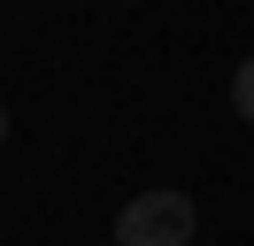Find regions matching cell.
Returning a JSON list of instances; mask_svg holds the SVG:
<instances>
[{"label":"cell","mask_w":254,"mask_h":246,"mask_svg":"<svg viewBox=\"0 0 254 246\" xmlns=\"http://www.w3.org/2000/svg\"><path fill=\"white\" fill-rule=\"evenodd\" d=\"M231 116H239V123H254V54L231 69Z\"/></svg>","instance_id":"cell-2"},{"label":"cell","mask_w":254,"mask_h":246,"mask_svg":"<svg viewBox=\"0 0 254 246\" xmlns=\"http://www.w3.org/2000/svg\"><path fill=\"white\" fill-rule=\"evenodd\" d=\"M192 231H200V208L177 184H154V192L124 200L116 215V246H192Z\"/></svg>","instance_id":"cell-1"},{"label":"cell","mask_w":254,"mask_h":246,"mask_svg":"<svg viewBox=\"0 0 254 246\" xmlns=\"http://www.w3.org/2000/svg\"><path fill=\"white\" fill-rule=\"evenodd\" d=\"M8 131H16V123H8V108H0V146H8Z\"/></svg>","instance_id":"cell-3"}]
</instances>
